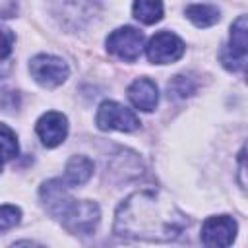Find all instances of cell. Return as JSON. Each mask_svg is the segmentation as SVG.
I'll return each mask as SVG.
<instances>
[{"mask_svg": "<svg viewBox=\"0 0 248 248\" xmlns=\"http://www.w3.org/2000/svg\"><path fill=\"white\" fill-rule=\"evenodd\" d=\"M190 219L159 190H140L128 196L114 213V232L132 240L169 242L178 238Z\"/></svg>", "mask_w": 248, "mask_h": 248, "instance_id": "obj_1", "label": "cell"}, {"mask_svg": "<svg viewBox=\"0 0 248 248\" xmlns=\"http://www.w3.org/2000/svg\"><path fill=\"white\" fill-rule=\"evenodd\" d=\"M62 178H52L41 186V200L46 211L56 217L66 231L76 234H91L99 223V205L89 200H74Z\"/></svg>", "mask_w": 248, "mask_h": 248, "instance_id": "obj_2", "label": "cell"}, {"mask_svg": "<svg viewBox=\"0 0 248 248\" xmlns=\"http://www.w3.org/2000/svg\"><path fill=\"white\" fill-rule=\"evenodd\" d=\"M248 60V16H238L231 25V39L227 48L221 52V62L225 68L236 72Z\"/></svg>", "mask_w": 248, "mask_h": 248, "instance_id": "obj_3", "label": "cell"}, {"mask_svg": "<svg viewBox=\"0 0 248 248\" xmlns=\"http://www.w3.org/2000/svg\"><path fill=\"white\" fill-rule=\"evenodd\" d=\"M29 74L43 87H58L60 83L66 81L70 68L58 56L39 54L29 62Z\"/></svg>", "mask_w": 248, "mask_h": 248, "instance_id": "obj_4", "label": "cell"}, {"mask_svg": "<svg viewBox=\"0 0 248 248\" xmlns=\"http://www.w3.org/2000/svg\"><path fill=\"white\" fill-rule=\"evenodd\" d=\"M107 48L124 62H136L143 48V33L136 27H118L107 37Z\"/></svg>", "mask_w": 248, "mask_h": 248, "instance_id": "obj_5", "label": "cell"}, {"mask_svg": "<svg viewBox=\"0 0 248 248\" xmlns=\"http://www.w3.org/2000/svg\"><path fill=\"white\" fill-rule=\"evenodd\" d=\"M145 54L153 64H172L182 58L184 43L180 37H176L170 31H159L149 39L145 46Z\"/></svg>", "mask_w": 248, "mask_h": 248, "instance_id": "obj_6", "label": "cell"}, {"mask_svg": "<svg viewBox=\"0 0 248 248\" xmlns=\"http://www.w3.org/2000/svg\"><path fill=\"white\" fill-rule=\"evenodd\" d=\"M97 126L101 130L132 132L140 126V120L124 105H120L116 101H105V103H101V107L97 110Z\"/></svg>", "mask_w": 248, "mask_h": 248, "instance_id": "obj_7", "label": "cell"}, {"mask_svg": "<svg viewBox=\"0 0 248 248\" xmlns=\"http://www.w3.org/2000/svg\"><path fill=\"white\" fill-rule=\"evenodd\" d=\"M236 236V221L229 215L207 217L202 225V242L205 246H231Z\"/></svg>", "mask_w": 248, "mask_h": 248, "instance_id": "obj_8", "label": "cell"}, {"mask_svg": "<svg viewBox=\"0 0 248 248\" xmlns=\"http://www.w3.org/2000/svg\"><path fill=\"white\" fill-rule=\"evenodd\" d=\"M35 130H37V136L41 138V141L46 147H56V145H60L66 140L68 120H66V116L62 112L50 110V112H45L37 120Z\"/></svg>", "mask_w": 248, "mask_h": 248, "instance_id": "obj_9", "label": "cell"}, {"mask_svg": "<svg viewBox=\"0 0 248 248\" xmlns=\"http://www.w3.org/2000/svg\"><path fill=\"white\" fill-rule=\"evenodd\" d=\"M128 99L132 101V105L143 112H151L155 110L157 103H159V91L155 81H151L149 78H138L130 83L128 87Z\"/></svg>", "mask_w": 248, "mask_h": 248, "instance_id": "obj_10", "label": "cell"}, {"mask_svg": "<svg viewBox=\"0 0 248 248\" xmlns=\"http://www.w3.org/2000/svg\"><path fill=\"white\" fill-rule=\"evenodd\" d=\"M93 170H95V167H93V161L91 159H87L83 155H74L66 163V178L64 180H66V184L70 188L81 186V184H85L91 178Z\"/></svg>", "mask_w": 248, "mask_h": 248, "instance_id": "obj_11", "label": "cell"}, {"mask_svg": "<svg viewBox=\"0 0 248 248\" xmlns=\"http://www.w3.org/2000/svg\"><path fill=\"white\" fill-rule=\"evenodd\" d=\"M134 16L138 21L145 25H153L163 17V2L161 0H134Z\"/></svg>", "mask_w": 248, "mask_h": 248, "instance_id": "obj_12", "label": "cell"}, {"mask_svg": "<svg viewBox=\"0 0 248 248\" xmlns=\"http://www.w3.org/2000/svg\"><path fill=\"white\" fill-rule=\"evenodd\" d=\"M186 17L196 27H211L219 21V10L211 4H192L186 8Z\"/></svg>", "mask_w": 248, "mask_h": 248, "instance_id": "obj_13", "label": "cell"}, {"mask_svg": "<svg viewBox=\"0 0 248 248\" xmlns=\"http://www.w3.org/2000/svg\"><path fill=\"white\" fill-rule=\"evenodd\" d=\"M196 89H198V81H196V78L190 76V74H178V76H174V78L169 81V85H167L169 99H176V101L192 97V95L196 93Z\"/></svg>", "mask_w": 248, "mask_h": 248, "instance_id": "obj_14", "label": "cell"}, {"mask_svg": "<svg viewBox=\"0 0 248 248\" xmlns=\"http://www.w3.org/2000/svg\"><path fill=\"white\" fill-rule=\"evenodd\" d=\"M2 151H4V163L17 157V141L16 134L8 128V124H2Z\"/></svg>", "mask_w": 248, "mask_h": 248, "instance_id": "obj_15", "label": "cell"}, {"mask_svg": "<svg viewBox=\"0 0 248 248\" xmlns=\"http://www.w3.org/2000/svg\"><path fill=\"white\" fill-rule=\"evenodd\" d=\"M19 217H21V211H19L16 205L4 203L2 209H0V231L6 232L10 227L17 225V223H19Z\"/></svg>", "mask_w": 248, "mask_h": 248, "instance_id": "obj_16", "label": "cell"}, {"mask_svg": "<svg viewBox=\"0 0 248 248\" xmlns=\"http://www.w3.org/2000/svg\"><path fill=\"white\" fill-rule=\"evenodd\" d=\"M238 184L248 194V141L238 153Z\"/></svg>", "mask_w": 248, "mask_h": 248, "instance_id": "obj_17", "label": "cell"}, {"mask_svg": "<svg viewBox=\"0 0 248 248\" xmlns=\"http://www.w3.org/2000/svg\"><path fill=\"white\" fill-rule=\"evenodd\" d=\"M4 35H6V48H4L2 58L6 60V58H8V54H10V50H12V31H10V29H4Z\"/></svg>", "mask_w": 248, "mask_h": 248, "instance_id": "obj_18", "label": "cell"}, {"mask_svg": "<svg viewBox=\"0 0 248 248\" xmlns=\"http://www.w3.org/2000/svg\"><path fill=\"white\" fill-rule=\"evenodd\" d=\"M246 81H248V68H246Z\"/></svg>", "mask_w": 248, "mask_h": 248, "instance_id": "obj_19", "label": "cell"}]
</instances>
